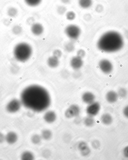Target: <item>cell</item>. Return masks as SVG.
<instances>
[{
  "mask_svg": "<svg viewBox=\"0 0 128 160\" xmlns=\"http://www.w3.org/2000/svg\"><path fill=\"white\" fill-rule=\"evenodd\" d=\"M32 54V47L26 43H18L13 49L15 59L20 62L26 61L30 59Z\"/></svg>",
  "mask_w": 128,
  "mask_h": 160,
  "instance_id": "obj_3",
  "label": "cell"
},
{
  "mask_svg": "<svg viewBox=\"0 0 128 160\" xmlns=\"http://www.w3.org/2000/svg\"><path fill=\"white\" fill-rule=\"evenodd\" d=\"M100 120L102 123L106 125H110L113 121L112 116L109 113L103 114L102 115Z\"/></svg>",
  "mask_w": 128,
  "mask_h": 160,
  "instance_id": "obj_15",
  "label": "cell"
},
{
  "mask_svg": "<svg viewBox=\"0 0 128 160\" xmlns=\"http://www.w3.org/2000/svg\"><path fill=\"white\" fill-rule=\"evenodd\" d=\"M62 55V52L60 50L56 49L54 50L53 52V56L55 57L58 58L60 57Z\"/></svg>",
  "mask_w": 128,
  "mask_h": 160,
  "instance_id": "obj_32",
  "label": "cell"
},
{
  "mask_svg": "<svg viewBox=\"0 0 128 160\" xmlns=\"http://www.w3.org/2000/svg\"><path fill=\"white\" fill-rule=\"evenodd\" d=\"M78 3L82 8L87 9L92 6L93 1L92 0H78Z\"/></svg>",
  "mask_w": 128,
  "mask_h": 160,
  "instance_id": "obj_16",
  "label": "cell"
},
{
  "mask_svg": "<svg viewBox=\"0 0 128 160\" xmlns=\"http://www.w3.org/2000/svg\"><path fill=\"white\" fill-rule=\"evenodd\" d=\"M21 158L23 160H32L34 159V156L31 152L25 151L22 154Z\"/></svg>",
  "mask_w": 128,
  "mask_h": 160,
  "instance_id": "obj_21",
  "label": "cell"
},
{
  "mask_svg": "<svg viewBox=\"0 0 128 160\" xmlns=\"http://www.w3.org/2000/svg\"><path fill=\"white\" fill-rule=\"evenodd\" d=\"M122 113H123L124 116L127 118L128 119V105L126 106L124 108L123 111H122Z\"/></svg>",
  "mask_w": 128,
  "mask_h": 160,
  "instance_id": "obj_36",
  "label": "cell"
},
{
  "mask_svg": "<svg viewBox=\"0 0 128 160\" xmlns=\"http://www.w3.org/2000/svg\"><path fill=\"white\" fill-rule=\"evenodd\" d=\"M99 66L102 72L105 74H109L112 72L114 69L112 63L108 59H102L99 63Z\"/></svg>",
  "mask_w": 128,
  "mask_h": 160,
  "instance_id": "obj_5",
  "label": "cell"
},
{
  "mask_svg": "<svg viewBox=\"0 0 128 160\" xmlns=\"http://www.w3.org/2000/svg\"><path fill=\"white\" fill-rule=\"evenodd\" d=\"M18 11L17 8L14 6L9 7L7 11V14L9 17L14 18L17 17Z\"/></svg>",
  "mask_w": 128,
  "mask_h": 160,
  "instance_id": "obj_18",
  "label": "cell"
},
{
  "mask_svg": "<svg viewBox=\"0 0 128 160\" xmlns=\"http://www.w3.org/2000/svg\"><path fill=\"white\" fill-rule=\"evenodd\" d=\"M83 62L82 58L78 56L73 57L71 59L70 64L71 67L75 70H78L82 66Z\"/></svg>",
  "mask_w": 128,
  "mask_h": 160,
  "instance_id": "obj_11",
  "label": "cell"
},
{
  "mask_svg": "<svg viewBox=\"0 0 128 160\" xmlns=\"http://www.w3.org/2000/svg\"><path fill=\"white\" fill-rule=\"evenodd\" d=\"M82 99L84 103L89 105L95 101V96L91 92H86L83 94Z\"/></svg>",
  "mask_w": 128,
  "mask_h": 160,
  "instance_id": "obj_13",
  "label": "cell"
},
{
  "mask_svg": "<svg viewBox=\"0 0 128 160\" xmlns=\"http://www.w3.org/2000/svg\"><path fill=\"white\" fill-rule=\"evenodd\" d=\"M92 146L94 149H98L100 147V143L99 141L97 140H95L92 142Z\"/></svg>",
  "mask_w": 128,
  "mask_h": 160,
  "instance_id": "obj_31",
  "label": "cell"
},
{
  "mask_svg": "<svg viewBox=\"0 0 128 160\" xmlns=\"http://www.w3.org/2000/svg\"><path fill=\"white\" fill-rule=\"evenodd\" d=\"M42 139L41 135H33L31 137V142L34 144H38L41 143Z\"/></svg>",
  "mask_w": 128,
  "mask_h": 160,
  "instance_id": "obj_24",
  "label": "cell"
},
{
  "mask_svg": "<svg viewBox=\"0 0 128 160\" xmlns=\"http://www.w3.org/2000/svg\"><path fill=\"white\" fill-rule=\"evenodd\" d=\"M65 50L68 52H72L74 49L75 46L74 44H73V42H68L65 44Z\"/></svg>",
  "mask_w": 128,
  "mask_h": 160,
  "instance_id": "obj_26",
  "label": "cell"
},
{
  "mask_svg": "<svg viewBox=\"0 0 128 160\" xmlns=\"http://www.w3.org/2000/svg\"><path fill=\"white\" fill-rule=\"evenodd\" d=\"M88 147L87 144V143L86 142H80L78 146V149L80 151H81V150L84 149H85L86 148Z\"/></svg>",
  "mask_w": 128,
  "mask_h": 160,
  "instance_id": "obj_30",
  "label": "cell"
},
{
  "mask_svg": "<svg viewBox=\"0 0 128 160\" xmlns=\"http://www.w3.org/2000/svg\"><path fill=\"white\" fill-rule=\"evenodd\" d=\"M71 0H60L61 2L64 4H68L71 2Z\"/></svg>",
  "mask_w": 128,
  "mask_h": 160,
  "instance_id": "obj_39",
  "label": "cell"
},
{
  "mask_svg": "<svg viewBox=\"0 0 128 160\" xmlns=\"http://www.w3.org/2000/svg\"><path fill=\"white\" fill-rule=\"evenodd\" d=\"M42 139L46 140H50L52 137V133L50 130L46 129L43 130L41 134Z\"/></svg>",
  "mask_w": 128,
  "mask_h": 160,
  "instance_id": "obj_20",
  "label": "cell"
},
{
  "mask_svg": "<svg viewBox=\"0 0 128 160\" xmlns=\"http://www.w3.org/2000/svg\"><path fill=\"white\" fill-rule=\"evenodd\" d=\"M122 154L125 158L128 159V146L124 148L122 151Z\"/></svg>",
  "mask_w": 128,
  "mask_h": 160,
  "instance_id": "obj_35",
  "label": "cell"
},
{
  "mask_svg": "<svg viewBox=\"0 0 128 160\" xmlns=\"http://www.w3.org/2000/svg\"><path fill=\"white\" fill-rule=\"evenodd\" d=\"M100 109V105L99 103L94 101L88 105L87 108L86 112L89 116L93 117L98 114Z\"/></svg>",
  "mask_w": 128,
  "mask_h": 160,
  "instance_id": "obj_7",
  "label": "cell"
},
{
  "mask_svg": "<svg viewBox=\"0 0 128 160\" xmlns=\"http://www.w3.org/2000/svg\"><path fill=\"white\" fill-rule=\"evenodd\" d=\"M67 9L63 5H59L57 8V13L60 15H63L66 13Z\"/></svg>",
  "mask_w": 128,
  "mask_h": 160,
  "instance_id": "obj_28",
  "label": "cell"
},
{
  "mask_svg": "<svg viewBox=\"0 0 128 160\" xmlns=\"http://www.w3.org/2000/svg\"><path fill=\"white\" fill-rule=\"evenodd\" d=\"M23 29L19 25H15L12 28V31L14 34L16 35H19L22 32Z\"/></svg>",
  "mask_w": 128,
  "mask_h": 160,
  "instance_id": "obj_25",
  "label": "cell"
},
{
  "mask_svg": "<svg viewBox=\"0 0 128 160\" xmlns=\"http://www.w3.org/2000/svg\"><path fill=\"white\" fill-rule=\"evenodd\" d=\"M59 62L58 58L53 56L50 57L47 60V63L50 67L54 68L57 67L59 65Z\"/></svg>",
  "mask_w": 128,
  "mask_h": 160,
  "instance_id": "obj_17",
  "label": "cell"
},
{
  "mask_svg": "<svg viewBox=\"0 0 128 160\" xmlns=\"http://www.w3.org/2000/svg\"><path fill=\"white\" fill-rule=\"evenodd\" d=\"M117 93L118 97L122 99L126 98L128 94L127 90L125 88L123 87L119 88Z\"/></svg>",
  "mask_w": 128,
  "mask_h": 160,
  "instance_id": "obj_23",
  "label": "cell"
},
{
  "mask_svg": "<svg viewBox=\"0 0 128 160\" xmlns=\"http://www.w3.org/2000/svg\"><path fill=\"white\" fill-rule=\"evenodd\" d=\"M117 92L114 90H110L106 94L105 98L107 101L110 104H114L116 102L118 99Z\"/></svg>",
  "mask_w": 128,
  "mask_h": 160,
  "instance_id": "obj_10",
  "label": "cell"
},
{
  "mask_svg": "<svg viewBox=\"0 0 128 160\" xmlns=\"http://www.w3.org/2000/svg\"><path fill=\"white\" fill-rule=\"evenodd\" d=\"M66 17L67 19L69 21H73L75 18L76 13L73 11H69L66 12Z\"/></svg>",
  "mask_w": 128,
  "mask_h": 160,
  "instance_id": "obj_27",
  "label": "cell"
},
{
  "mask_svg": "<svg viewBox=\"0 0 128 160\" xmlns=\"http://www.w3.org/2000/svg\"><path fill=\"white\" fill-rule=\"evenodd\" d=\"M57 116L55 112L53 111H48L45 114L43 118L47 123H52L55 121Z\"/></svg>",
  "mask_w": 128,
  "mask_h": 160,
  "instance_id": "obj_14",
  "label": "cell"
},
{
  "mask_svg": "<svg viewBox=\"0 0 128 160\" xmlns=\"http://www.w3.org/2000/svg\"><path fill=\"white\" fill-rule=\"evenodd\" d=\"M124 42L122 35L115 31L105 32L99 38L97 47L100 51L108 53L117 52L122 49Z\"/></svg>",
  "mask_w": 128,
  "mask_h": 160,
  "instance_id": "obj_2",
  "label": "cell"
},
{
  "mask_svg": "<svg viewBox=\"0 0 128 160\" xmlns=\"http://www.w3.org/2000/svg\"><path fill=\"white\" fill-rule=\"evenodd\" d=\"M26 4L31 7L39 6L43 1V0H24Z\"/></svg>",
  "mask_w": 128,
  "mask_h": 160,
  "instance_id": "obj_19",
  "label": "cell"
},
{
  "mask_svg": "<svg viewBox=\"0 0 128 160\" xmlns=\"http://www.w3.org/2000/svg\"><path fill=\"white\" fill-rule=\"evenodd\" d=\"M18 139L17 134L13 131L8 133L5 135V141L9 144H13L16 143Z\"/></svg>",
  "mask_w": 128,
  "mask_h": 160,
  "instance_id": "obj_12",
  "label": "cell"
},
{
  "mask_svg": "<svg viewBox=\"0 0 128 160\" xmlns=\"http://www.w3.org/2000/svg\"><path fill=\"white\" fill-rule=\"evenodd\" d=\"M80 152H81L82 155L84 156H86L90 154L91 152V150L88 147L84 149L81 150Z\"/></svg>",
  "mask_w": 128,
  "mask_h": 160,
  "instance_id": "obj_29",
  "label": "cell"
},
{
  "mask_svg": "<svg viewBox=\"0 0 128 160\" xmlns=\"http://www.w3.org/2000/svg\"><path fill=\"white\" fill-rule=\"evenodd\" d=\"M91 18H92V16L89 13H87L84 16V19L86 21H90Z\"/></svg>",
  "mask_w": 128,
  "mask_h": 160,
  "instance_id": "obj_38",
  "label": "cell"
},
{
  "mask_svg": "<svg viewBox=\"0 0 128 160\" xmlns=\"http://www.w3.org/2000/svg\"><path fill=\"white\" fill-rule=\"evenodd\" d=\"M31 31L33 34L39 36L43 33L44 28L41 24L39 23H34L31 25Z\"/></svg>",
  "mask_w": 128,
  "mask_h": 160,
  "instance_id": "obj_9",
  "label": "cell"
},
{
  "mask_svg": "<svg viewBox=\"0 0 128 160\" xmlns=\"http://www.w3.org/2000/svg\"><path fill=\"white\" fill-rule=\"evenodd\" d=\"M22 103L21 100L17 99H13L7 104L6 107L7 112L10 113H15L20 110Z\"/></svg>",
  "mask_w": 128,
  "mask_h": 160,
  "instance_id": "obj_6",
  "label": "cell"
},
{
  "mask_svg": "<svg viewBox=\"0 0 128 160\" xmlns=\"http://www.w3.org/2000/svg\"><path fill=\"white\" fill-rule=\"evenodd\" d=\"M85 51L83 49H80L78 50L77 53V56L81 58H84L85 56Z\"/></svg>",
  "mask_w": 128,
  "mask_h": 160,
  "instance_id": "obj_33",
  "label": "cell"
},
{
  "mask_svg": "<svg viewBox=\"0 0 128 160\" xmlns=\"http://www.w3.org/2000/svg\"><path fill=\"white\" fill-rule=\"evenodd\" d=\"M80 109L78 106L76 105H71L65 112V116L68 118L77 117L80 114Z\"/></svg>",
  "mask_w": 128,
  "mask_h": 160,
  "instance_id": "obj_8",
  "label": "cell"
},
{
  "mask_svg": "<svg viewBox=\"0 0 128 160\" xmlns=\"http://www.w3.org/2000/svg\"><path fill=\"white\" fill-rule=\"evenodd\" d=\"M95 10L98 13H101L103 10V7L101 5H97L96 6V8H95Z\"/></svg>",
  "mask_w": 128,
  "mask_h": 160,
  "instance_id": "obj_34",
  "label": "cell"
},
{
  "mask_svg": "<svg viewBox=\"0 0 128 160\" xmlns=\"http://www.w3.org/2000/svg\"><path fill=\"white\" fill-rule=\"evenodd\" d=\"M84 124L87 127H91L95 124V120L93 116H89L86 117L84 120Z\"/></svg>",
  "mask_w": 128,
  "mask_h": 160,
  "instance_id": "obj_22",
  "label": "cell"
},
{
  "mask_svg": "<svg viewBox=\"0 0 128 160\" xmlns=\"http://www.w3.org/2000/svg\"><path fill=\"white\" fill-rule=\"evenodd\" d=\"M5 141V135L0 132V143H4Z\"/></svg>",
  "mask_w": 128,
  "mask_h": 160,
  "instance_id": "obj_37",
  "label": "cell"
},
{
  "mask_svg": "<svg viewBox=\"0 0 128 160\" xmlns=\"http://www.w3.org/2000/svg\"><path fill=\"white\" fill-rule=\"evenodd\" d=\"M65 32L66 36L72 40H77L81 34L80 27L75 24L68 25L65 28Z\"/></svg>",
  "mask_w": 128,
  "mask_h": 160,
  "instance_id": "obj_4",
  "label": "cell"
},
{
  "mask_svg": "<svg viewBox=\"0 0 128 160\" xmlns=\"http://www.w3.org/2000/svg\"><path fill=\"white\" fill-rule=\"evenodd\" d=\"M22 104L28 109L36 112L46 110L51 104L49 93L38 85H32L26 87L20 96Z\"/></svg>",
  "mask_w": 128,
  "mask_h": 160,
  "instance_id": "obj_1",
  "label": "cell"
}]
</instances>
